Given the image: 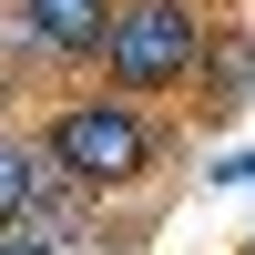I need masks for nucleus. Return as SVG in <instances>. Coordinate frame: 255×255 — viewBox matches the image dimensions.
Instances as JSON below:
<instances>
[{
  "label": "nucleus",
  "instance_id": "nucleus-1",
  "mask_svg": "<svg viewBox=\"0 0 255 255\" xmlns=\"http://www.w3.org/2000/svg\"><path fill=\"white\" fill-rule=\"evenodd\" d=\"M41 153H51V174L72 194H133L163 163V133H153V113L133 92H92V102H61L41 123Z\"/></svg>",
  "mask_w": 255,
  "mask_h": 255
},
{
  "label": "nucleus",
  "instance_id": "nucleus-2",
  "mask_svg": "<svg viewBox=\"0 0 255 255\" xmlns=\"http://www.w3.org/2000/svg\"><path fill=\"white\" fill-rule=\"evenodd\" d=\"M204 41H215L204 0H123L113 41H102V82L133 92V102H143V92H194Z\"/></svg>",
  "mask_w": 255,
  "mask_h": 255
},
{
  "label": "nucleus",
  "instance_id": "nucleus-3",
  "mask_svg": "<svg viewBox=\"0 0 255 255\" xmlns=\"http://www.w3.org/2000/svg\"><path fill=\"white\" fill-rule=\"evenodd\" d=\"M20 20H31V41L51 61H102V41H113L123 0H10Z\"/></svg>",
  "mask_w": 255,
  "mask_h": 255
},
{
  "label": "nucleus",
  "instance_id": "nucleus-4",
  "mask_svg": "<svg viewBox=\"0 0 255 255\" xmlns=\"http://www.w3.org/2000/svg\"><path fill=\"white\" fill-rule=\"evenodd\" d=\"M255 102V31L235 20V31L204 41V72H194V123H235Z\"/></svg>",
  "mask_w": 255,
  "mask_h": 255
},
{
  "label": "nucleus",
  "instance_id": "nucleus-5",
  "mask_svg": "<svg viewBox=\"0 0 255 255\" xmlns=\"http://www.w3.org/2000/svg\"><path fill=\"white\" fill-rule=\"evenodd\" d=\"M51 194H61L51 153H41V143H20V133H0V225H31Z\"/></svg>",
  "mask_w": 255,
  "mask_h": 255
},
{
  "label": "nucleus",
  "instance_id": "nucleus-6",
  "mask_svg": "<svg viewBox=\"0 0 255 255\" xmlns=\"http://www.w3.org/2000/svg\"><path fill=\"white\" fill-rule=\"evenodd\" d=\"M0 255H51V245H41L31 225H0Z\"/></svg>",
  "mask_w": 255,
  "mask_h": 255
},
{
  "label": "nucleus",
  "instance_id": "nucleus-7",
  "mask_svg": "<svg viewBox=\"0 0 255 255\" xmlns=\"http://www.w3.org/2000/svg\"><path fill=\"white\" fill-rule=\"evenodd\" d=\"M245 255H255V245H245Z\"/></svg>",
  "mask_w": 255,
  "mask_h": 255
}]
</instances>
